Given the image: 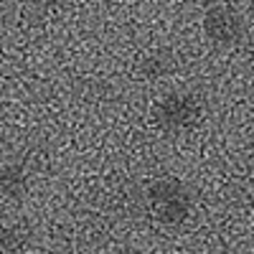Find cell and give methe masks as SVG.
<instances>
[{
	"label": "cell",
	"instance_id": "6da1fadb",
	"mask_svg": "<svg viewBox=\"0 0 254 254\" xmlns=\"http://www.w3.org/2000/svg\"><path fill=\"white\" fill-rule=\"evenodd\" d=\"M147 208L155 221L165 226H181L193 208L190 188L178 178H158L147 186Z\"/></svg>",
	"mask_w": 254,
	"mask_h": 254
},
{
	"label": "cell",
	"instance_id": "7a4b0ae2",
	"mask_svg": "<svg viewBox=\"0 0 254 254\" xmlns=\"http://www.w3.org/2000/svg\"><path fill=\"white\" fill-rule=\"evenodd\" d=\"M203 120V102L193 94L173 92L155 104V122L168 132H186Z\"/></svg>",
	"mask_w": 254,
	"mask_h": 254
},
{
	"label": "cell",
	"instance_id": "3957f363",
	"mask_svg": "<svg viewBox=\"0 0 254 254\" xmlns=\"http://www.w3.org/2000/svg\"><path fill=\"white\" fill-rule=\"evenodd\" d=\"M203 33L211 44L231 49L244 38V18L231 5H214L203 15Z\"/></svg>",
	"mask_w": 254,
	"mask_h": 254
},
{
	"label": "cell",
	"instance_id": "277c9868",
	"mask_svg": "<svg viewBox=\"0 0 254 254\" xmlns=\"http://www.w3.org/2000/svg\"><path fill=\"white\" fill-rule=\"evenodd\" d=\"M28 190V173L23 163H8L0 168V198L20 201Z\"/></svg>",
	"mask_w": 254,
	"mask_h": 254
},
{
	"label": "cell",
	"instance_id": "5b68a950",
	"mask_svg": "<svg viewBox=\"0 0 254 254\" xmlns=\"http://www.w3.org/2000/svg\"><path fill=\"white\" fill-rule=\"evenodd\" d=\"M31 244V229L26 224H8L0 229V254H23Z\"/></svg>",
	"mask_w": 254,
	"mask_h": 254
},
{
	"label": "cell",
	"instance_id": "8992f818",
	"mask_svg": "<svg viewBox=\"0 0 254 254\" xmlns=\"http://www.w3.org/2000/svg\"><path fill=\"white\" fill-rule=\"evenodd\" d=\"M173 66H176L173 54H171V51H165V49H160V51L147 54V56L140 61V66H137V69H140V74H142L145 79L158 81V79H163V76L171 74Z\"/></svg>",
	"mask_w": 254,
	"mask_h": 254
},
{
	"label": "cell",
	"instance_id": "52a82bcc",
	"mask_svg": "<svg viewBox=\"0 0 254 254\" xmlns=\"http://www.w3.org/2000/svg\"><path fill=\"white\" fill-rule=\"evenodd\" d=\"M107 254H130V252H125V249H117V252H107Z\"/></svg>",
	"mask_w": 254,
	"mask_h": 254
}]
</instances>
